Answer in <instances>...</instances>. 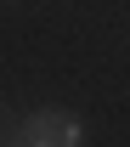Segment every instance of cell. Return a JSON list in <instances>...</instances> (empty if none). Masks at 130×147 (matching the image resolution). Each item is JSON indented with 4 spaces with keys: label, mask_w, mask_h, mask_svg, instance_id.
Masks as SVG:
<instances>
[{
    "label": "cell",
    "mask_w": 130,
    "mask_h": 147,
    "mask_svg": "<svg viewBox=\"0 0 130 147\" xmlns=\"http://www.w3.org/2000/svg\"><path fill=\"white\" fill-rule=\"evenodd\" d=\"M17 142H28V147H74L79 142V119L74 113H28Z\"/></svg>",
    "instance_id": "cell-1"
}]
</instances>
